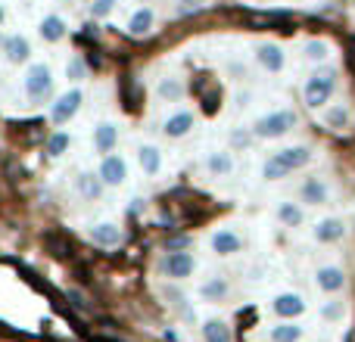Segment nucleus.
I'll list each match as a JSON object with an SVG mask.
<instances>
[{"label":"nucleus","instance_id":"obj_7","mask_svg":"<svg viewBox=\"0 0 355 342\" xmlns=\"http://www.w3.org/2000/svg\"><path fill=\"white\" fill-rule=\"evenodd\" d=\"M256 62L268 75H277V72H284V66H287V53H284V47L275 41H259L256 44Z\"/></svg>","mask_w":355,"mask_h":342},{"label":"nucleus","instance_id":"obj_21","mask_svg":"<svg viewBox=\"0 0 355 342\" xmlns=\"http://www.w3.org/2000/svg\"><path fill=\"white\" fill-rule=\"evenodd\" d=\"M227 296H231V283H227V277H209V280L200 283V299L202 302H225Z\"/></svg>","mask_w":355,"mask_h":342},{"label":"nucleus","instance_id":"obj_28","mask_svg":"<svg viewBox=\"0 0 355 342\" xmlns=\"http://www.w3.org/2000/svg\"><path fill=\"white\" fill-rule=\"evenodd\" d=\"M302 56H306L309 62H324L327 56H331V44L327 41H306V47H302Z\"/></svg>","mask_w":355,"mask_h":342},{"label":"nucleus","instance_id":"obj_6","mask_svg":"<svg viewBox=\"0 0 355 342\" xmlns=\"http://www.w3.org/2000/svg\"><path fill=\"white\" fill-rule=\"evenodd\" d=\"M81 103H85L81 87H69L66 93H60V97L50 103V122H53V125H69L75 116H78Z\"/></svg>","mask_w":355,"mask_h":342},{"label":"nucleus","instance_id":"obj_26","mask_svg":"<svg viewBox=\"0 0 355 342\" xmlns=\"http://www.w3.org/2000/svg\"><path fill=\"white\" fill-rule=\"evenodd\" d=\"M277 221H281L284 227H300L302 221H306V212H302L300 202H277Z\"/></svg>","mask_w":355,"mask_h":342},{"label":"nucleus","instance_id":"obj_34","mask_svg":"<svg viewBox=\"0 0 355 342\" xmlns=\"http://www.w3.org/2000/svg\"><path fill=\"white\" fill-rule=\"evenodd\" d=\"M256 141V134H252V128H234L231 131V147H250V143Z\"/></svg>","mask_w":355,"mask_h":342},{"label":"nucleus","instance_id":"obj_12","mask_svg":"<svg viewBox=\"0 0 355 342\" xmlns=\"http://www.w3.org/2000/svg\"><path fill=\"white\" fill-rule=\"evenodd\" d=\"M103 190H106V183H103V177H100V171H78V174H75V193H78L81 199L97 202L100 196H103Z\"/></svg>","mask_w":355,"mask_h":342},{"label":"nucleus","instance_id":"obj_36","mask_svg":"<svg viewBox=\"0 0 355 342\" xmlns=\"http://www.w3.org/2000/svg\"><path fill=\"white\" fill-rule=\"evenodd\" d=\"M200 10H202V0H181L178 16H190V12H200Z\"/></svg>","mask_w":355,"mask_h":342},{"label":"nucleus","instance_id":"obj_27","mask_svg":"<svg viewBox=\"0 0 355 342\" xmlns=\"http://www.w3.org/2000/svg\"><path fill=\"white\" fill-rule=\"evenodd\" d=\"M302 327L296 321H281V324L271 327V342H300L302 339Z\"/></svg>","mask_w":355,"mask_h":342},{"label":"nucleus","instance_id":"obj_18","mask_svg":"<svg viewBox=\"0 0 355 342\" xmlns=\"http://www.w3.org/2000/svg\"><path fill=\"white\" fill-rule=\"evenodd\" d=\"M331 199V187H327L321 177H306L300 187V202H306V206H324V202Z\"/></svg>","mask_w":355,"mask_h":342},{"label":"nucleus","instance_id":"obj_38","mask_svg":"<svg viewBox=\"0 0 355 342\" xmlns=\"http://www.w3.org/2000/svg\"><path fill=\"white\" fill-rule=\"evenodd\" d=\"M352 3H355V0H352Z\"/></svg>","mask_w":355,"mask_h":342},{"label":"nucleus","instance_id":"obj_35","mask_svg":"<svg viewBox=\"0 0 355 342\" xmlns=\"http://www.w3.org/2000/svg\"><path fill=\"white\" fill-rule=\"evenodd\" d=\"M190 243H193L190 237H172V240H166V252H184V249H190Z\"/></svg>","mask_w":355,"mask_h":342},{"label":"nucleus","instance_id":"obj_25","mask_svg":"<svg viewBox=\"0 0 355 342\" xmlns=\"http://www.w3.org/2000/svg\"><path fill=\"white\" fill-rule=\"evenodd\" d=\"M202 342H234L231 324L221 318H209L206 324H202Z\"/></svg>","mask_w":355,"mask_h":342},{"label":"nucleus","instance_id":"obj_9","mask_svg":"<svg viewBox=\"0 0 355 342\" xmlns=\"http://www.w3.org/2000/svg\"><path fill=\"white\" fill-rule=\"evenodd\" d=\"M0 53L10 66H28L31 60V44L25 35H10V37H0Z\"/></svg>","mask_w":355,"mask_h":342},{"label":"nucleus","instance_id":"obj_1","mask_svg":"<svg viewBox=\"0 0 355 342\" xmlns=\"http://www.w3.org/2000/svg\"><path fill=\"white\" fill-rule=\"evenodd\" d=\"M309 162H312V150L309 147H302V143L300 147H284L262 162V177L265 181H284L287 174L306 168Z\"/></svg>","mask_w":355,"mask_h":342},{"label":"nucleus","instance_id":"obj_3","mask_svg":"<svg viewBox=\"0 0 355 342\" xmlns=\"http://www.w3.org/2000/svg\"><path fill=\"white\" fill-rule=\"evenodd\" d=\"M296 122H300V118H296L293 109H275L252 122V134H256V141H277V137L290 134V131L296 128Z\"/></svg>","mask_w":355,"mask_h":342},{"label":"nucleus","instance_id":"obj_30","mask_svg":"<svg viewBox=\"0 0 355 342\" xmlns=\"http://www.w3.org/2000/svg\"><path fill=\"white\" fill-rule=\"evenodd\" d=\"M72 147V137L66 134V131H53V134H50V141H47V156H62L66 153V150Z\"/></svg>","mask_w":355,"mask_h":342},{"label":"nucleus","instance_id":"obj_11","mask_svg":"<svg viewBox=\"0 0 355 342\" xmlns=\"http://www.w3.org/2000/svg\"><path fill=\"white\" fill-rule=\"evenodd\" d=\"M271 312L281 321H296L300 314H306V299L300 293H277L271 302Z\"/></svg>","mask_w":355,"mask_h":342},{"label":"nucleus","instance_id":"obj_37","mask_svg":"<svg viewBox=\"0 0 355 342\" xmlns=\"http://www.w3.org/2000/svg\"><path fill=\"white\" fill-rule=\"evenodd\" d=\"M3 19H6V6L0 3V25H3Z\"/></svg>","mask_w":355,"mask_h":342},{"label":"nucleus","instance_id":"obj_13","mask_svg":"<svg viewBox=\"0 0 355 342\" xmlns=\"http://www.w3.org/2000/svg\"><path fill=\"white\" fill-rule=\"evenodd\" d=\"M193 128H196V116L193 112H187V109L172 112V116L162 122V134H166L168 141H181V137H187Z\"/></svg>","mask_w":355,"mask_h":342},{"label":"nucleus","instance_id":"obj_5","mask_svg":"<svg viewBox=\"0 0 355 342\" xmlns=\"http://www.w3.org/2000/svg\"><path fill=\"white\" fill-rule=\"evenodd\" d=\"M193 271H196V258L190 255L187 249L184 252H166V255L159 258V274L168 277V280H175V283L193 277Z\"/></svg>","mask_w":355,"mask_h":342},{"label":"nucleus","instance_id":"obj_22","mask_svg":"<svg viewBox=\"0 0 355 342\" xmlns=\"http://www.w3.org/2000/svg\"><path fill=\"white\" fill-rule=\"evenodd\" d=\"M153 25H156V12L150 10V6H141V10H135L131 19H128V35L131 37H147L150 31H153Z\"/></svg>","mask_w":355,"mask_h":342},{"label":"nucleus","instance_id":"obj_29","mask_svg":"<svg viewBox=\"0 0 355 342\" xmlns=\"http://www.w3.org/2000/svg\"><path fill=\"white\" fill-rule=\"evenodd\" d=\"M324 125L327 128H334V131H343L346 125H349V109L346 106H331V109L324 112Z\"/></svg>","mask_w":355,"mask_h":342},{"label":"nucleus","instance_id":"obj_8","mask_svg":"<svg viewBox=\"0 0 355 342\" xmlns=\"http://www.w3.org/2000/svg\"><path fill=\"white\" fill-rule=\"evenodd\" d=\"M100 177H103L106 187H122L125 181H128V162H125V156L119 153H110V156H100Z\"/></svg>","mask_w":355,"mask_h":342},{"label":"nucleus","instance_id":"obj_33","mask_svg":"<svg viewBox=\"0 0 355 342\" xmlns=\"http://www.w3.org/2000/svg\"><path fill=\"white\" fill-rule=\"evenodd\" d=\"M343 314H346V305L343 302H324V308H321V318L324 321H343Z\"/></svg>","mask_w":355,"mask_h":342},{"label":"nucleus","instance_id":"obj_10","mask_svg":"<svg viewBox=\"0 0 355 342\" xmlns=\"http://www.w3.org/2000/svg\"><path fill=\"white\" fill-rule=\"evenodd\" d=\"M209 249H212L215 255H221V258L237 255V252L243 249V237H240L234 227H218V231L209 237Z\"/></svg>","mask_w":355,"mask_h":342},{"label":"nucleus","instance_id":"obj_19","mask_svg":"<svg viewBox=\"0 0 355 342\" xmlns=\"http://www.w3.org/2000/svg\"><path fill=\"white\" fill-rule=\"evenodd\" d=\"M66 31H69L66 19L56 16V12L44 16V19H41V25H37V35H41V41H44V44H60L62 37H66Z\"/></svg>","mask_w":355,"mask_h":342},{"label":"nucleus","instance_id":"obj_23","mask_svg":"<svg viewBox=\"0 0 355 342\" xmlns=\"http://www.w3.org/2000/svg\"><path fill=\"white\" fill-rule=\"evenodd\" d=\"M184 93H187V84H184L181 78H175V75H168V78H162L159 84H156V97H159L162 103H181Z\"/></svg>","mask_w":355,"mask_h":342},{"label":"nucleus","instance_id":"obj_16","mask_svg":"<svg viewBox=\"0 0 355 342\" xmlns=\"http://www.w3.org/2000/svg\"><path fill=\"white\" fill-rule=\"evenodd\" d=\"M122 227L112 224V221H100V224H94L91 231H87V240H91L94 246H103V249H112V246L122 243Z\"/></svg>","mask_w":355,"mask_h":342},{"label":"nucleus","instance_id":"obj_32","mask_svg":"<svg viewBox=\"0 0 355 342\" xmlns=\"http://www.w3.org/2000/svg\"><path fill=\"white\" fill-rule=\"evenodd\" d=\"M116 3H119V0H91V6H87V16H91V19H106V16H112Z\"/></svg>","mask_w":355,"mask_h":342},{"label":"nucleus","instance_id":"obj_17","mask_svg":"<svg viewBox=\"0 0 355 342\" xmlns=\"http://www.w3.org/2000/svg\"><path fill=\"white\" fill-rule=\"evenodd\" d=\"M312 237H315V243H324V246L340 243V240L346 237V224L340 218H321L318 224L312 227Z\"/></svg>","mask_w":355,"mask_h":342},{"label":"nucleus","instance_id":"obj_2","mask_svg":"<svg viewBox=\"0 0 355 342\" xmlns=\"http://www.w3.org/2000/svg\"><path fill=\"white\" fill-rule=\"evenodd\" d=\"M334 91H337V69L321 66L315 69L306 78V87H302V100H306L309 109H324L331 103Z\"/></svg>","mask_w":355,"mask_h":342},{"label":"nucleus","instance_id":"obj_24","mask_svg":"<svg viewBox=\"0 0 355 342\" xmlns=\"http://www.w3.org/2000/svg\"><path fill=\"white\" fill-rule=\"evenodd\" d=\"M206 171L212 177H227L234 171V156L231 150H215V153L206 156Z\"/></svg>","mask_w":355,"mask_h":342},{"label":"nucleus","instance_id":"obj_14","mask_svg":"<svg viewBox=\"0 0 355 342\" xmlns=\"http://www.w3.org/2000/svg\"><path fill=\"white\" fill-rule=\"evenodd\" d=\"M91 143H94V153L97 156H110L112 150L119 147V125L116 122H100L91 134Z\"/></svg>","mask_w":355,"mask_h":342},{"label":"nucleus","instance_id":"obj_31","mask_svg":"<svg viewBox=\"0 0 355 342\" xmlns=\"http://www.w3.org/2000/svg\"><path fill=\"white\" fill-rule=\"evenodd\" d=\"M66 78L75 81V84L87 78V66H85V60H81V56H72V60L66 62Z\"/></svg>","mask_w":355,"mask_h":342},{"label":"nucleus","instance_id":"obj_4","mask_svg":"<svg viewBox=\"0 0 355 342\" xmlns=\"http://www.w3.org/2000/svg\"><path fill=\"white\" fill-rule=\"evenodd\" d=\"M22 87H25V97H28L31 103L50 100V93H53V72H50L47 62H31V66L25 69Z\"/></svg>","mask_w":355,"mask_h":342},{"label":"nucleus","instance_id":"obj_20","mask_svg":"<svg viewBox=\"0 0 355 342\" xmlns=\"http://www.w3.org/2000/svg\"><path fill=\"white\" fill-rule=\"evenodd\" d=\"M137 165L147 177H156L162 171V150L156 147V143H144V147H137Z\"/></svg>","mask_w":355,"mask_h":342},{"label":"nucleus","instance_id":"obj_15","mask_svg":"<svg viewBox=\"0 0 355 342\" xmlns=\"http://www.w3.org/2000/svg\"><path fill=\"white\" fill-rule=\"evenodd\" d=\"M315 287L327 296H337L346 287V271L337 268V264H324V268L315 271Z\"/></svg>","mask_w":355,"mask_h":342}]
</instances>
